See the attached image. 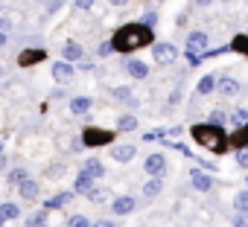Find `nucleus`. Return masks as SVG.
<instances>
[{"mask_svg": "<svg viewBox=\"0 0 248 227\" xmlns=\"http://www.w3.org/2000/svg\"><path fill=\"white\" fill-rule=\"evenodd\" d=\"M135 152H138V149H135L132 143H123V146H114V149H111V157H114L117 163H129V160L135 157Z\"/></svg>", "mask_w": 248, "mask_h": 227, "instance_id": "nucleus-9", "label": "nucleus"}, {"mask_svg": "<svg viewBox=\"0 0 248 227\" xmlns=\"http://www.w3.org/2000/svg\"><path fill=\"white\" fill-rule=\"evenodd\" d=\"M6 41H9V38H6L3 32H0V47H6Z\"/></svg>", "mask_w": 248, "mask_h": 227, "instance_id": "nucleus-42", "label": "nucleus"}, {"mask_svg": "<svg viewBox=\"0 0 248 227\" xmlns=\"http://www.w3.org/2000/svg\"><path fill=\"white\" fill-rule=\"evenodd\" d=\"M67 227H91V221H88V215H73L67 221Z\"/></svg>", "mask_w": 248, "mask_h": 227, "instance_id": "nucleus-31", "label": "nucleus"}, {"mask_svg": "<svg viewBox=\"0 0 248 227\" xmlns=\"http://www.w3.org/2000/svg\"><path fill=\"white\" fill-rule=\"evenodd\" d=\"M138 128V117H120L117 120V131H135Z\"/></svg>", "mask_w": 248, "mask_h": 227, "instance_id": "nucleus-26", "label": "nucleus"}, {"mask_svg": "<svg viewBox=\"0 0 248 227\" xmlns=\"http://www.w3.org/2000/svg\"><path fill=\"white\" fill-rule=\"evenodd\" d=\"M62 56H64V61H70V64H73V61H79V58H82V47H79V44H73V41H67V44L62 47Z\"/></svg>", "mask_w": 248, "mask_h": 227, "instance_id": "nucleus-19", "label": "nucleus"}, {"mask_svg": "<svg viewBox=\"0 0 248 227\" xmlns=\"http://www.w3.org/2000/svg\"><path fill=\"white\" fill-rule=\"evenodd\" d=\"M6 169V155H3V149H0V172Z\"/></svg>", "mask_w": 248, "mask_h": 227, "instance_id": "nucleus-38", "label": "nucleus"}, {"mask_svg": "<svg viewBox=\"0 0 248 227\" xmlns=\"http://www.w3.org/2000/svg\"><path fill=\"white\" fill-rule=\"evenodd\" d=\"M73 195H76L73 189H70V192H59V195H53V198L44 201V210H47V213H50V210H62L67 201H73Z\"/></svg>", "mask_w": 248, "mask_h": 227, "instance_id": "nucleus-14", "label": "nucleus"}, {"mask_svg": "<svg viewBox=\"0 0 248 227\" xmlns=\"http://www.w3.org/2000/svg\"><path fill=\"white\" fill-rule=\"evenodd\" d=\"M231 143L239 149V146H248V123L245 126H239L236 131H233V137H231Z\"/></svg>", "mask_w": 248, "mask_h": 227, "instance_id": "nucleus-23", "label": "nucleus"}, {"mask_svg": "<svg viewBox=\"0 0 248 227\" xmlns=\"http://www.w3.org/2000/svg\"><path fill=\"white\" fill-rule=\"evenodd\" d=\"M161 189H164V175H152V178L143 184V198L149 201V198H155Z\"/></svg>", "mask_w": 248, "mask_h": 227, "instance_id": "nucleus-13", "label": "nucleus"}, {"mask_svg": "<svg viewBox=\"0 0 248 227\" xmlns=\"http://www.w3.org/2000/svg\"><path fill=\"white\" fill-rule=\"evenodd\" d=\"M44 58H47L44 50H24V53L18 56V64H21V67H32V64H38V61H44Z\"/></svg>", "mask_w": 248, "mask_h": 227, "instance_id": "nucleus-10", "label": "nucleus"}, {"mask_svg": "<svg viewBox=\"0 0 248 227\" xmlns=\"http://www.w3.org/2000/svg\"><path fill=\"white\" fill-rule=\"evenodd\" d=\"M152 38H155L152 27H146V24H126V27H120L114 32L111 50H117V53H135V50L152 44Z\"/></svg>", "mask_w": 248, "mask_h": 227, "instance_id": "nucleus-1", "label": "nucleus"}, {"mask_svg": "<svg viewBox=\"0 0 248 227\" xmlns=\"http://www.w3.org/2000/svg\"><path fill=\"white\" fill-rule=\"evenodd\" d=\"M53 79L59 85H70L73 82V64L70 61H56L53 64Z\"/></svg>", "mask_w": 248, "mask_h": 227, "instance_id": "nucleus-7", "label": "nucleus"}, {"mask_svg": "<svg viewBox=\"0 0 248 227\" xmlns=\"http://www.w3.org/2000/svg\"><path fill=\"white\" fill-rule=\"evenodd\" d=\"M93 227H117V224H114V221H96Z\"/></svg>", "mask_w": 248, "mask_h": 227, "instance_id": "nucleus-39", "label": "nucleus"}, {"mask_svg": "<svg viewBox=\"0 0 248 227\" xmlns=\"http://www.w3.org/2000/svg\"><path fill=\"white\" fill-rule=\"evenodd\" d=\"M91 6H93V0H73V9H79V12H85Z\"/></svg>", "mask_w": 248, "mask_h": 227, "instance_id": "nucleus-34", "label": "nucleus"}, {"mask_svg": "<svg viewBox=\"0 0 248 227\" xmlns=\"http://www.w3.org/2000/svg\"><path fill=\"white\" fill-rule=\"evenodd\" d=\"M233 227H248V213H236L233 215Z\"/></svg>", "mask_w": 248, "mask_h": 227, "instance_id": "nucleus-32", "label": "nucleus"}, {"mask_svg": "<svg viewBox=\"0 0 248 227\" xmlns=\"http://www.w3.org/2000/svg\"><path fill=\"white\" fill-rule=\"evenodd\" d=\"M231 50H236V53L248 56V35H236V38L231 41Z\"/></svg>", "mask_w": 248, "mask_h": 227, "instance_id": "nucleus-27", "label": "nucleus"}, {"mask_svg": "<svg viewBox=\"0 0 248 227\" xmlns=\"http://www.w3.org/2000/svg\"><path fill=\"white\" fill-rule=\"evenodd\" d=\"M27 227H47V210H41V213H32V215L27 218Z\"/></svg>", "mask_w": 248, "mask_h": 227, "instance_id": "nucleus-25", "label": "nucleus"}, {"mask_svg": "<svg viewBox=\"0 0 248 227\" xmlns=\"http://www.w3.org/2000/svg\"><path fill=\"white\" fill-rule=\"evenodd\" d=\"M18 192H21L24 201H35V198H38V184H35L32 178H27V181L18 184Z\"/></svg>", "mask_w": 248, "mask_h": 227, "instance_id": "nucleus-16", "label": "nucleus"}, {"mask_svg": "<svg viewBox=\"0 0 248 227\" xmlns=\"http://www.w3.org/2000/svg\"><path fill=\"white\" fill-rule=\"evenodd\" d=\"M126 70H129V76L138 79V82H143V79L149 76V67H146L143 61H138V58H129V61H126Z\"/></svg>", "mask_w": 248, "mask_h": 227, "instance_id": "nucleus-11", "label": "nucleus"}, {"mask_svg": "<svg viewBox=\"0 0 248 227\" xmlns=\"http://www.w3.org/2000/svg\"><path fill=\"white\" fill-rule=\"evenodd\" d=\"M135 207H138V201H135L132 195H120V198H114V204H111V210H114L117 215H129Z\"/></svg>", "mask_w": 248, "mask_h": 227, "instance_id": "nucleus-8", "label": "nucleus"}, {"mask_svg": "<svg viewBox=\"0 0 248 227\" xmlns=\"http://www.w3.org/2000/svg\"><path fill=\"white\" fill-rule=\"evenodd\" d=\"M62 3H64V0H53V3L47 6V15H53V12H59V6H62Z\"/></svg>", "mask_w": 248, "mask_h": 227, "instance_id": "nucleus-36", "label": "nucleus"}, {"mask_svg": "<svg viewBox=\"0 0 248 227\" xmlns=\"http://www.w3.org/2000/svg\"><path fill=\"white\" fill-rule=\"evenodd\" d=\"M114 140V131H105V128H88L82 134V146H108Z\"/></svg>", "mask_w": 248, "mask_h": 227, "instance_id": "nucleus-4", "label": "nucleus"}, {"mask_svg": "<svg viewBox=\"0 0 248 227\" xmlns=\"http://www.w3.org/2000/svg\"><path fill=\"white\" fill-rule=\"evenodd\" d=\"M41 3H50V0H41Z\"/></svg>", "mask_w": 248, "mask_h": 227, "instance_id": "nucleus-43", "label": "nucleus"}, {"mask_svg": "<svg viewBox=\"0 0 248 227\" xmlns=\"http://www.w3.org/2000/svg\"><path fill=\"white\" fill-rule=\"evenodd\" d=\"M143 172L146 175H164L167 172V155H149L143 160Z\"/></svg>", "mask_w": 248, "mask_h": 227, "instance_id": "nucleus-6", "label": "nucleus"}, {"mask_svg": "<svg viewBox=\"0 0 248 227\" xmlns=\"http://www.w3.org/2000/svg\"><path fill=\"white\" fill-rule=\"evenodd\" d=\"M155 21H158L155 12H146V15H143V24H146V27H155Z\"/></svg>", "mask_w": 248, "mask_h": 227, "instance_id": "nucleus-35", "label": "nucleus"}, {"mask_svg": "<svg viewBox=\"0 0 248 227\" xmlns=\"http://www.w3.org/2000/svg\"><path fill=\"white\" fill-rule=\"evenodd\" d=\"M231 123H233L236 128H239V126H245V123H248V114H245L242 108H236V111L231 114Z\"/></svg>", "mask_w": 248, "mask_h": 227, "instance_id": "nucleus-28", "label": "nucleus"}, {"mask_svg": "<svg viewBox=\"0 0 248 227\" xmlns=\"http://www.w3.org/2000/svg\"><path fill=\"white\" fill-rule=\"evenodd\" d=\"M152 58L158 61V64H172L175 58H178V50H175V44H167V41H161V44H152Z\"/></svg>", "mask_w": 248, "mask_h": 227, "instance_id": "nucleus-3", "label": "nucleus"}, {"mask_svg": "<svg viewBox=\"0 0 248 227\" xmlns=\"http://www.w3.org/2000/svg\"><path fill=\"white\" fill-rule=\"evenodd\" d=\"M236 166L248 169V146H239V149H236Z\"/></svg>", "mask_w": 248, "mask_h": 227, "instance_id": "nucleus-30", "label": "nucleus"}, {"mask_svg": "<svg viewBox=\"0 0 248 227\" xmlns=\"http://www.w3.org/2000/svg\"><path fill=\"white\" fill-rule=\"evenodd\" d=\"M91 186H93V178H91V175H88V172L82 169V172L76 175V181H73V192H79V195H85V192H88Z\"/></svg>", "mask_w": 248, "mask_h": 227, "instance_id": "nucleus-18", "label": "nucleus"}, {"mask_svg": "<svg viewBox=\"0 0 248 227\" xmlns=\"http://www.w3.org/2000/svg\"><path fill=\"white\" fill-rule=\"evenodd\" d=\"M108 3H111V6H126L129 0H108Z\"/></svg>", "mask_w": 248, "mask_h": 227, "instance_id": "nucleus-40", "label": "nucleus"}, {"mask_svg": "<svg viewBox=\"0 0 248 227\" xmlns=\"http://www.w3.org/2000/svg\"><path fill=\"white\" fill-rule=\"evenodd\" d=\"M85 195H88L91 204H105V201H108V189H96V186H91Z\"/></svg>", "mask_w": 248, "mask_h": 227, "instance_id": "nucleus-22", "label": "nucleus"}, {"mask_svg": "<svg viewBox=\"0 0 248 227\" xmlns=\"http://www.w3.org/2000/svg\"><path fill=\"white\" fill-rule=\"evenodd\" d=\"M190 134L199 146H204L213 155H225V149H228V131L216 123H196L190 128Z\"/></svg>", "mask_w": 248, "mask_h": 227, "instance_id": "nucleus-2", "label": "nucleus"}, {"mask_svg": "<svg viewBox=\"0 0 248 227\" xmlns=\"http://www.w3.org/2000/svg\"><path fill=\"white\" fill-rule=\"evenodd\" d=\"M233 207H236V213H248V189H239L233 195Z\"/></svg>", "mask_w": 248, "mask_h": 227, "instance_id": "nucleus-24", "label": "nucleus"}, {"mask_svg": "<svg viewBox=\"0 0 248 227\" xmlns=\"http://www.w3.org/2000/svg\"><path fill=\"white\" fill-rule=\"evenodd\" d=\"M108 53H111V44H102V47H99V56H102V58H105V56H108Z\"/></svg>", "mask_w": 248, "mask_h": 227, "instance_id": "nucleus-37", "label": "nucleus"}, {"mask_svg": "<svg viewBox=\"0 0 248 227\" xmlns=\"http://www.w3.org/2000/svg\"><path fill=\"white\" fill-rule=\"evenodd\" d=\"M27 178H30V175H27V169H12L9 184H12V186H18V184H21V181H27Z\"/></svg>", "mask_w": 248, "mask_h": 227, "instance_id": "nucleus-29", "label": "nucleus"}, {"mask_svg": "<svg viewBox=\"0 0 248 227\" xmlns=\"http://www.w3.org/2000/svg\"><path fill=\"white\" fill-rule=\"evenodd\" d=\"M216 82H219L216 76H202V82H199V87H196V90H199L202 96H207V93H213V90H216Z\"/></svg>", "mask_w": 248, "mask_h": 227, "instance_id": "nucleus-21", "label": "nucleus"}, {"mask_svg": "<svg viewBox=\"0 0 248 227\" xmlns=\"http://www.w3.org/2000/svg\"><path fill=\"white\" fill-rule=\"evenodd\" d=\"M207 44H210V38H207V32H202V29H193V32L187 35V53L202 56V53L207 50Z\"/></svg>", "mask_w": 248, "mask_h": 227, "instance_id": "nucleus-5", "label": "nucleus"}, {"mask_svg": "<svg viewBox=\"0 0 248 227\" xmlns=\"http://www.w3.org/2000/svg\"><path fill=\"white\" fill-rule=\"evenodd\" d=\"M216 87H219V93H222V96H236V93H239V82H236L233 76L219 79V82H216Z\"/></svg>", "mask_w": 248, "mask_h": 227, "instance_id": "nucleus-15", "label": "nucleus"}, {"mask_svg": "<svg viewBox=\"0 0 248 227\" xmlns=\"http://www.w3.org/2000/svg\"><path fill=\"white\" fill-rule=\"evenodd\" d=\"M213 0H196V6H210Z\"/></svg>", "mask_w": 248, "mask_h": 227, "instance_id": "nucleus-41", "label": "nucleus"}, {"mask_svg": "<svg viewBox=\"0 0 248 227\" xmlns=\"http://www.w3.org/2000/svg\"><path fill=\"white\" fill-rule=\"evenodd\" d=\"M91 108H93V99L91 96H73L70 99V111L73 114H88Z\"/></svg>", "mask_w": 248, "mask_h": 227, "instance_id": "nucleus-17", "label": "nucleus"}, {"mask_svg": "<svg viewBox=\"0 0 248 227\" xmlns=\"http://www.w3.org/2000/svg\"><path fill=\"white\" fill-rule=\"evenodd\" d=\"M190 184H193L199 192H210V189H213V178H210L207 172H193V175H190Z\"/></svg>", "mask_w": 248, "mask_h": 227, "instance_id": "nucleus-12", "label": "nucleus"}, {"mask_svg": "<svg viewBox=\"0 0 248 227\" xmlns=\"http://www.w3.org/2000/svg\"><path fill=\"white\" fill-rule=\"evenodd\" d=\"M0 12H3V6H0Z\"/></svg>", "mask_w": 248, "mask_h": 227, "instance_id": "nucleus-45", "label": "nucleus"}, {"mask_svg": "<svg viewBox=\"0 0 248 227\" xmlns=\"http://www.w3.org/2000/svg\"><path fill=\"white\" fill-rule=\"evenodd\" d=\"M82 169H85V172H88V175H91V178H93V181H96V178H102V175H105V166H102V163H99V160H96V157H88V160H85V166H82Z\"/></svg>", "mask_w": 248, "mask_h": 227, "instance_id": "nucleus-20", "label": "nucleus"}, {"mask_svg": "<svg viewBox=\"0 0 248 227\" xmlns=\"http://www.w3.org/2000/svg\"><path fill=\"white\" fill-rule=\"evenodd\" d=\"M0 24H3V18H0Z\"/></svg>", "mask_w": 248, "mask_h": 227, "instance_id": "nucleus-44", "label": "nucleus"}, {"mask_svg": "<svg viewBox=\"0 0 248 227\" xmlns=\"http://www.w3.org/2000/svg\"><path fill=\"white\" fill-rule=\"evenodd\" d=\"M207 123H216V126H222V123H225V114H222V111H210Z\"/></svg>", "mask_w": 248, "mask_h": 227, "instance_id": "nucleus-33", "label": "nucleus"}]
</instances>
